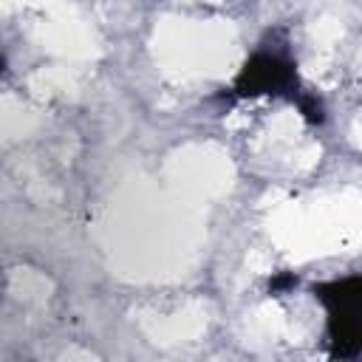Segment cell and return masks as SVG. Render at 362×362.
Returning <instances> with one entry per match:
<instances>
[{"instance_id": "obj_5", "label": "cell", "mask_w": 362, "mask_h": 362, "mask_svg": "<svg viewBox=\"0 0 362 362\" xmlns=\"http://www.w3.org/2000/svg\"><path fill=\"white\" fill-rule=\"evenodd\" d=\"M0 71H3V57H0Z\"/></svg>"}, {"instance_id": "obj_4", "label": "cell", "mask_w": 362, "mask_h": 362, "mask_svg": "<svg viewBox=\"0 0 362 362\" xmlns=\"http://www.w3.org/2000/svg\"><path fill=\"white\" fill-rule=\"evenodd\" d=\"M294 286H297V274L294 272H277L269 280V294H283V291H288Z\"/></svg>"}, {"instance_id": "obj_1", "label": "cell", "mask_w": 362, "mask_h": 362, "mask_svg": "<svg viewBox=\"0 0 362 362\" xmlns=\"http://www.w3.org/2000/svg\"><path fill=\"white\" fill-rule=\"evenodd\" d=\"M314 297L325 308L328 345L334 359H354L362 351V277L348 274L339 280L317 283Z\"/></svg>"}, {"instance_id": "obj_2", "label": "cell", "mask_w": 362, "mask_h": 362, "mask_svg": "<svg viewBox=\"0 0 362 362\" xmlns=\"http://www.w3.org/2000/svg\"><path fill=\"white\" fill-rule=\"evenodd\" d=\"M300 79H297V65L274 51H257L252 54L238 76L232 79L229 88V99H255V96H297L300 90Z\"/></svg>"}, {"instance_id": "obj_3", "label": "cell", "mask_w": 362, "mask_h": 362, "mask_svg": "<svg viewBox=\"0 0 362 362\" xmlns=\"http://www.w3.org/2000/svg\"><path fill=\"white\" fill-rule=\"evenodd\" d=\"M294 99H297L300 113L305 116L308 124H322V122H325V107H322V102H320L317 96H311V93H297Z\"/></svg>"}]
</instances>
